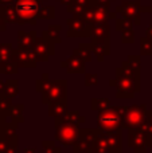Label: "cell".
Returning a JSON list of instances; mask_svg holds the SVG:
<instances>
[{
  "instance_id": "6da1fadb",
  "label": "cell",
  "mask_w": 152,
  "mask_h": 153,
  "mask_svg": "<svg viewBox=\"0 0 152 153\" xmlns=\"http://www.w3.org/2000/svg\"><path fill=\"white\" fill-rule=\"evenodd\" d=\"M97 125L101 130L108 133H115L121 125V113H118L117 109L104 110L97 117Z\"/></svg>"
},
{
  "instance_id": "7a4b0ae2",
  "label": "cell",
  "mask_w": 152,
  "mask_h": 153,
  "mask_svg": "<svg viewBox=\"0 0 152 153\" xmlns=\"http://www.w3.org/2000/svg\"><path fill=\"white\" fill-rule=\"evenodd\" d=\"M78 132L77 125L72 124H58L57 125V140L61 141L63 145H73L78 140Z\"/></svg>"
},
{
  "instance_id": "3957f363",
  "label": "cell",
  "mask_w": 152,
  "mask_h": 153,
  "mask_svg": "<svg viewBox=\"0 0 152 153\" xmlns=\"http://www.w3.org/2000/svg\"><path fill=\"white\" fill-rule=\"evenodd\" d=\"M145 108L144 106H133L129 108L128 111L124 114V126L125 128H137L144 122L145 118Z\"/></svg>"
},
{
  "instance_id": "277c9868",
  "label": "cell",
  "mask_w": 152,
  "mask_h": 153,
  "mask_svg": "<svg viewBox=\"0 0 152 153\" xmlns=\"http://www.w3.org/2000/svg\"><path fill=\"white\" fill-rule=\"evenodd\" d=\"M151 143L152 138L148 136L145 130L136 129V128L133 130H129V146L135 148L137 152L144 151L145 146H151Z\"/></svg>"
},
{
  "instance_id": "5b68a950",
  "label": "cell",
  "mask_w": 152,
  "mask_h": 153,
  "mask_svg": "<svg viewBox=\"0 0 152 153\" xmlns=\"http://www.w3.org/2000/svg\"><path fill=\"white\" fill-rule=\"evenodd\" d=\"M94 130H80L78 134V140H77V152H88L92 151L94 143H96L98 136L94 134Z\"/></svg>"
},
{
  "instance_id": "8992f818",
  "label": "cell",
  "mask_w": 152,
  "mask_h": 153,
  "mask_svg": "<svg viewBox=\"0 0 152 153\" xmlns=\"http://www.w3.org/2000/svg\"><path fill=\"white\" fill-rule=\"evenodd\" d=\"M38 4L35 0H20L16 4V12L23 19H30L37 13Z\"/></svg>"
},
{
  "instance_id": "52a82bcc",
  "label": "cell",
  "mask_w": 152,
  "mask_h": 153,
  "mask_svg": "<svg viewBox=\"0 0 152 153\" xmlns=\"http://www.w3.org/2000/svg\"><path fill=\"white\" fill-rule=\"evenodd\" d=\"M43 153H61V148H58L51 141H46L43 143Z\"/></svg>"
},
{
  "instance_id": "ba28073f",
  "label": "cell",
  "mask_w": 152,
  "mask_h": 153,
  "mask_svg": "<svg viewBox=\"0 0 152 153\" xmlns=\"http://www.w3.org/2000/svg\"><path fill=\"white\" fill-rule=\"evenodd\" d=\"M148 133H150V137L152 138V128H151V129H150V132H148Z\"/></svg>"
},
{
  "instance_id": "9c48e42d",
  "label": "cell",
  "mask_w": 152,
  "mask_h": 153,
  "mask_svg": "<svg viewBox=\"0 0 152 153\" xmlns=\"http://www.w3.org/2000/svg\"><path fill=\"white\" fill-rule=\"evenodd\" d=\"M3 1H8V0H3Z\"/></svg>"
}]
</instances>
